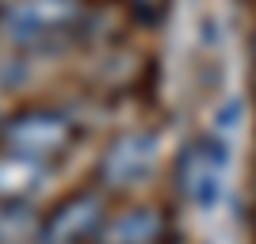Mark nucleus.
I'll return each mask as SVG.
<instances>
[{
    "label": "nucleus",
    "mask_w": 256,
    "mask_h": 244,
    "mask_svg": "<svg viewBox=\"0 0 256 244\" xmlns=\"http://www.w3.org/2000/svg\"><path fill=\"white\" fill-rule=\"evenodd\" d=\"M230 164H234V141L218 138L210 130L192 134L172 153L168 164L172 195L199 214L218 210L230 195Z\"/></svg>",
    "instance_id": "obj_1"
},
{
    "label": "nucleus",
    "mask_w": 256,
    "mask_h": 244,
    "mask_svg": "<svg viewBox=\"0 0 256 244\" xmlns=\"http://www.w3.org/2000/svg\"><path fill=\"white\" fill-rule=\"evenodd\" d=\"M92 4L88 0H8L0 4V34L27 53L76 42Z\"/></svg>",
    "instance_id": "obj_2"
},
{
    "label": "nucleus",
    "mask_w": 256,
    "mask_h": 244,
    "mask_svg": "<svg viewBox=\"0 0 256 244\" xmlns=\"http://www.w3.org/2000/svg\"><path fill=\"white\" fill-rule=\"evenodd\" d=\"M160 160H164V141L153 126H126L111 134L107 145L100 149L96 168H92V183L107 199L118 195H134L138 187L157 176Z\"/></svg>",
    "instance_id": "obj_3"
},
{
    "label": "nucleus",
    "mask_w": 256,
    "mask_h": 244,
    "mask_svg": "<svg viewBox=\"0 0 256 244\" xmlns=\"http://www.w3.org/2000/svg\"><path fill=\"white\" fill-rule=\"evenodd\" d=\"M76 141V118L65 107L54 103H31L4 115L0 122V149L16 157L38 160L50 168L54 160H62Z\"/></svg>",
    "instance_id": "obj_4"
},
{
    "label": "nucleus",
    "mask_w": 256,
    "mask_h": 244,
    "mask_svg": "<svg viewBox=\"0 0 256 244\" xmlns=\"http://www.w3.org/2000/svg\"><path fill=\"white\" fill-rule=\"evenodd\" d=\"M107 214H111V199L96 183L76 187L42 214L38 244H92L96 233L104 229Z\"/></svg>",
    "instance_id": "obj_5"
},
{
    "label": "nucleus",
    "mask_w": 256,
    "mask_h": 244,
    "mask_svg": "<svg viewBox=\"0 0 256 244\" xmlns=\"http://www.w3.org/2000/svg\"><path fill=\"white\" fill-rule=\"evenodd\" d=\"M172 225L157 202H126L107 214L92 244H168Z\"/></svg>",
    "instance_id": "obj_6"
},
{
    "label": "nucleus",
    "mask_w": 256,
    "mask_h": 244,
    "mask_svg": "<svg viewBox=\"0 0 256 244\" xmlns=\"http://www.w3.org/2000/svg\"><path fill=\"white\" fill-rule=\"evenodd\" d=\"M46 180H50L46 164L0 149V202H31Z\"/></svg>",
    "instance_id": "obj_7"
},
{
    "label": "nucleus",
    "mask_w": 256,
    "mask_h": 244,
    "mask_svg": "<svg viewBox=\"0 0 256 244\" xmlns=\"http://www.w3.org/2000/svg\"><path fill=\"white\" fill-rule=\"evenodd\" d=\"M42 214L31 202H0V244H38Z\"/></svg>",
    "instance_id": "obj_8"
},
{
    "label": "nucleus",
    "mask_w": 256,
    "mask_h": 244,
    "mask_svg": "<svg viewBox=\"0 0 256 244\" xmlns=\"http://www.w3.org/2000/svg\"><path fill=\"white\" fill-rule=\"evenodd\" d=\"M248 118V103L241 96H226L222 103L214 107V122H210V134H218V138L234 141L237 130H241V122Z\"/></svg>",
    "instance_id": "obj_9"
},
{
    "label": "nucleus",
    "mask_w": 256,
    "mask_h": 244,
    "mask_svg": "<svg viewBox=\"0 0 256 244\" xmlns=\"http://www.w3.org/2000/svg\"><path fill=\"white\" fill-rule=\"evenodd\" d=\"M252 195H256V168H252Z\"/></svg>",
    "instance_id": "obj_10"
},
{
    "label": "nucleus",
    "mask_w": 256,
    "mask_h": 244,
    "mask_svg": "<svg viewBox=\"0 0 256 244\" xmlns=\"http://www.w3.org/2000/svg\"><path fill=\"white\" fill-rule=\"evenodd\" d=\"M0 122H4V115H0Z\"/></svg>",
    "instance_id": "obj_11"
}]
</instances>
